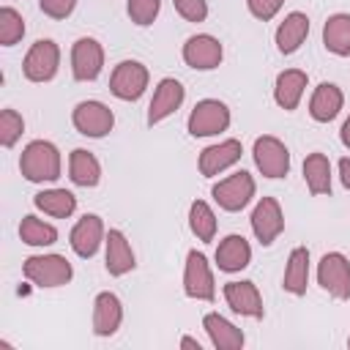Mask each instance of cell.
Returning a JSON list of instances; mask_svg holds the SVG:
<instances>
[{
	"mask_svg": "<svg viewBox=\"0 0 350 350\" xmlns=\"http://www.w3.org/2000/svg\"><path fill=\"white\" fill-rule=\"evenodd\" d=\"M172 5L186 22H205L208 16V0H172Z\"/></svg>",
	"mask_w": 350,
	"mask_h": 350,
	"instance_id": "cell-35",
	"label": "cell"
},
{
	"mask_svg": "<svg viewBox=\"0 0 350 350\" xmlns=\"http://www.w3.org/2000/svg\"><path fill=\"white\" fill-rule=\"evenodd\" d=\"M246 5H249V14H252L254 19L268 22V19H273V16L282 11L284 0H246Z\"/></svg>",
	"mask_w": 350,
	"mask_h": 350,
	"instance_id": "cell-36",
	"label": "cell"
},
{
	"mask_svg": "<svg viewBox=\"0 0 350 350\" xmlns=\"http://www.w3.org/2000/svg\"><path fill=\"white\" fill-rule=\"evenodd\" d=\"M104 238H107L104 221H101V216H96V213H85V216L71 227V232H68V243H71L74 254H79L82 260H90V257L98 252V246L104 243Z\"/></svg>",
	"mask_w": 350,
	"mask_h": 350,
	"instance_id": "cell-15",
	"label": "cell"
},
{
	"mask_svg": "<svg viewBox=\"0 0 350 350\" xmlns=\"http://www.w3.org/2000/svg\"><path fill=\"white\" fill-rule=\"evenodd\" d=\"M339 178H342V186L350 191V156L339 159Z\"/></svg>",
	"mask_w": 350,
	"mask_h": 350,
	"instance_id": "cell-38",
	"label": "cell"
},
{
	"mask_svg": "<svg viewBox=\"0 0 350 350\" xmlns=\"http://www.w3.org/2000/svg\"><path fill=\"white\" fill-rule=\"evenodd\" d=\"M317 284L336 301L350 298V260L342 252H328L317 262Z\"/></svg>",
	"mask_w": 350,
	"mask_h": 350,
	"instance_id": "cell-7",
	"label": "cell"
},
{
	"mask_svg": "<svg viewBox=\"0 0 350 350\" xmlns=\"http://www.w3.org/2000/svg\"><path fill=\"white\" fill-rule=\"evenodd\" d=\"M68 178H71V183H77L82 189L98 186V180H101L98 159L90 150H85V148H74L71 156H68Z\"/></svg>",
	"mask_w": 350,
	"mask_h": 350,
	"instance_id": "cell-25",
	"label": "cell"
},
{
	"mask_svg": "<svg viewBox=\"0 0 350 350\" xmlns=\"http://www.w3.org/2000/svg\"><path fill=\"white\" fill-rule=\"evenodd\" d=\"M33 205L38 211H44L46 216H55V219H66L77 211V197L68 191V189H44L33 197Z\"/></svg>",
	"mask_w": 350,
	"mask_h": 350,
	"instance_id": "cell-29",
	"label": "cell"
},
{
	"mask_svg": "<svg viewBox=\"0 0 350 350\" xmlns=\"http://www.w3.org/2000/svg\"><path fill=\"white\" fill-rule=\"evenodd\" d=\"M252 232L262 246H271L279 232L284 230V213L276 197H260L254 211H252Z\"/></svg>",
	"mask_w": 350,
	"mask_h": 350,
	"instance_id": "cell-11",
	"label": "cell"
},
{
	"mask_svg": "<svg viewBox=\"0 0 350 350\" xmlns=\"http://www.w3.org/2000/svg\"><path fill=\"white\" fill-rule=\"evenodd\" d=\"M323 46L336 55L347 57L350 55V14H334L323 25Z\"/></svg>",
	"mask_w": 350,
	"mask_h": 350,
	"instance_id": "cell-27",
	"label": "cell"
},
{
	"mask_svg": "<svg viewBox=\"0 0 350 350\" xmlns=\"http://www.w3.org/2000/svg\"><path fill=\"white\" fill-rule=\"evenodd\" d=\"M202 328H205L211 345L219 347V350H241L243 342H246L243 331L238 325H232L227 317H221L219 312H208L202 317Z\"/></svg>",
	"mask_w": 350,
	"mask_h": 350,
	"instance_id": "cell-22",
	"label": "cell"
},
{
	"mask_svg": "<svg viewBox=\"0 0 350 350\" xmlns=\"http://www.w3.org/2000/svg\"><path fill=\"white\" fill-rule=\"evenodd\" d=\"M252 156H254L257 170L265 178H284L290 172V150L279 137H271V134L257 137Z\"/></svg>",
	"mask_w": 350,
	"mask_h": 350,
	"instance_id": "cell-9",
	"label": "cell"
},
{
	"mask_svg": "<svg viewBox=\"0 0 350 350\" xmlns=\"http://www.w3.org/2000/svg\"><path fill=\"white\" fill-rule=\"evenodd\" d=\"M347 347H350V336H347Z\"/></svg>",
	"mask_w": 350,
	"mask_h": 350,
	"instance_id": "cell-41",
	"label": "cell"
},
{
	"mask_svg": "<svg viewBox=\"0 0 350 350\" xmlns=\"http://www.w3.org/2000/svg\"><path fill=\"white\" fill-rule=\"evenodd\" d=\"M60 170H63V159H60V150L55 148V142L33 139L25 145V150L19 156V172L30 183H52L60 178Z\"/></svg>",
	"mask_w": 350,
	"mask_h": 350,
	"instance_id": "cell-1",
	"label": "cell"
},
{
	"mask_svg": "<svg viewBox=\"0 0 350 350\" xmlns=\"http://www.w3.org/2000/svg\"><path fill=\"white\" fill-rule=\"evenodd\" d=\"M342 104H345V96L339 90V85L334 82H320L309 98V115L312 120L317 123H331L339 112H342Z\"/></svg>",
	"mask_w": 350,
	"mask_h": 350,
	"instance_id": "cell-24",
	"label": "cell"
},
{
	"mask_svg": "<svg viewBox=\"0 0 350 350\" xmlns=\"http://www.w3.org/2000/svg\"><path fill=\"white\" fill-rule=\"evenodd\" d=\"M249 262H252V246H249V241L243 235L232 232V235L219 241V246H216V265H219V271L238 273Z\"/></svg>",
	"mask_w": 350,
	"mask_h": 350,
	"instance_id": "cell-21",
	"label": "cell"
},
{
	"mask_svg": "<svg viewBox=\"0 0 350 350\" xmlns=\"http://www.w3.org/2000/svg\"><path fill=\"white\" fill-rule=\"evenodd\" d=\"M71 123H74V129H77L82 137L101 139V137H107V134L112 131L115 115H112V109H109L107 104L90 98V101H79V104L74 107Z\"/></svg>",
	"mask_w": 350,
	"mask_h": 350,
	"instance_id": "cell-8",
	"label": "cell"
},
{
	"mask_svg": "<svg viewBox=\"0 0 350 350\" xmlns=\"http://www.w3.org/2000/svg\"><path fill=\"white\" fill-rule=\"evenodd\" d=\"M189 227L197 235V241L211 243L216 235V213L205 200H194L189 205Z\"/></svg>",
	"mask_w": 350,
	"mask_h": 350,
	"instance_id": "cell-30",
	"label": "cell"
},
{
	"mask_svg": "<svg viewBox=\"0 0 350 350\" xmlns=\"http://www.w3.org/2000/svg\"><path fill=\"white\" fill-rule=\"evenodd\" d=\"M282 287L290 295H304L306 293V287H309V249L306 246H295L290 252Z\"/></svg>",
	"mask_w": 350,
	"mask_h": 350,
	"instance_id": "cell-26",
	"label": "cell"
},
{
	"mask_svg": "<svg viewBox=\"0 0 350 350\" xmlns=\"http://www.w3.org/2000/svg\"><path fill=\"white\" fill-rule=\"evenodd\" d=\"M104 68V46L85 36V38H77L74 46H71V74L77 82H93Z\"/></svg>",
	"mask_w": 350,
	"mask_h": 350,
	"instance_id": "cell-12",
	"label": "cell"
},
{
	"mask_svg": "<svg viewBox=\"0 0 350 350\" xmlns=\"http://www.w3.org/2000/svg\"><path fill=\"white\" fill-rule=\"evenodd\" d=\"M148 66L139 60H120L109 74V90L120 101H137L148 88Z\"/></svg>",
	"mask_w": 350,
	"mask_h": 350,
	"instance_id": "cell-6",
	"label": "cell"
},
{
	"mask_svg": "<svg viewBox=\"0 0 350 350\" xmlns=\"http://www.w3.org/2000/svg\"><path fill=\"white\" fill-rule=\"evenodd\" d=\"M38 8H41L49 19H66V16H71V11L77 8V0H38Z\"/></svg>",
	"mask_w": 350,
	"mask_h": 350,
	"instance_id": "cell-37",
	"label": "cell"
},
{
	"mask_svg": "<svg viewBox=\"0 0 350 350\" xmlns=\"http://www.w3.org/2000/svg\"><path fill=\"white\" fill-rule=\"evenodd\" d=\"M224 57V49L219 44L216 36L211 33H197V36H189L186 44H183V63L189 68H197V71H211L221 63Z\"/></svg>",
	"mask_w": 350,
	"mask_h": 350,
	"instance_id": "cell-13",
	"label": "cell"
},
{
	"mask_svg": "<svg viewBox=\"0 0 350 350\" xmlns=\"http://www.w3.org/2000/svg\"><path fill=\"white\" fill-rule=\"evenodd\" d=\"M57 68H60V46L52 38H38L22 60V74L30 82H49L55 79Z\"/></svg>",
	"mask_w": 350,
	"mask_h": 350,
	"instance_id": "cell-5",
	"label": "cell"
},
{
	"mask_svg": "<svg viewBox=\"0 0 350 350\" xmlns=\"http://www.w3.org/2000/svg\"><path fill=\"white\" fill-rule=\"evenodd\" d=\"M123 323V304L115 293L104 290L93 298V334L112 336Z\"/></svg>",
	"mask_w": 350,
	"mask_h": 350,
	"instance_id": "cell-18",
	"label": "cell"
},
{
	"mask_svg": "<svg viewBox=\"0 0 350 350\" xmlns=\"http://www.w3.org/2000/svg\"><path fill=\"white\" fill-rule=\"evenodd\" d=\"M230 120H232L230 118V107L224 101H219V98H202L189 112L186 129H189L191 137H213V134L227 131Z\"/></svg>",
	"mask_w": 350,
	"mask_h": 350,
	"instance_id": "cell-3",
	"label": "cell"
},
{
	"mask_svg": "<svg viewBox=\"0 0 350 350\" xmlns=\"http://www.w3.org/2000/svg\"><path fill=\"white\" fill-rule=\"evenodd\" d=\"M22 131H25L22 115H19L16 109L5 107V109L0 112V145H3V148H14L16 139L22 137Z\"/></svg>",
	"mask_w": 350,
	"mask_h": 350,
	"instance_id": "cell-33",
	"label": "cell"
},
{
	"mask_svg": "<svg viewBox=\"0 0 350 350\" xmlns=\"http://www.w3.org/2000/svg\"><path fill=\"white\" fill-rule=\"evenodd\" d=\"M22 273L36 287H63L71 282L74 268L63 254H33L22 262Z\"/></svg>",
	"mask_w": 350,
	"mask_h": 350,
	"instance_id": "cell-2",
	"label": "cell"
},
{
	"mask_svg": "<svg viewBox=\"0 0 350 350\" xmlns=\"http://www.w3.org/2000/svg\"><path fill=\"white\" fill-rule=\"evenodd\" d=\"M304 180L312 194H331V161L325 153L314 150L304 159Z\"/></svg>",
	"mask_w": 350,
	"mask_h": 350,
	"instance_id": "cell-28",
	"label": "cell"
},
{
	"mask_svg": "<svg viewBox=\"0 0 350 350\" xmlns=\"http://www.w3.org/2000/svg\"><path fill=\"white\" fill-rule=\"evenodd\" d=\"M126 11H129V16H131L134 25L148 27V25L156 22V16L161 11V0H129L126 3Z\"/></svg>",
	"mask_w": 350,
	"mask_h": 350,
	"instance_id": "cell-34",
	"label": "cell"
},
{
	"mask_svg": "<svg viewBox=\"0 0 350 350\" xmlns=\"http://www.w3.org/2000/svg\"><path fill=\"white\" fill-rule=\"evenodd\" d=\"M183 293L189 298L197 301H213L216 298V282H213V271L205 260L202 252L191 249L186 254V268H183Z\"/></svg>",
	"mask_w": 350,
	"mask_h": 350,
	"instance_id": "cell-10",
	"label": "cell"
},
{
	"mask_svg": "<svg viewBox=\"0 0 350 350\" xmlns=\"http://www.w3.org/2000/svg\"><path fill=\"white\" fill-rule=\"evenodd\" d=\"M339 139H342V145H345V148H350V115H347V120L342 123V131H339Z\"/></svg>",
	"mask_w": 350,
	"mask_h": 350,
	"instance_id": "cell-39",
	"label": "cell"
},
{
	"mask_svg": "<svg viewBox=\"0 0 350 350\" xmlns=\"http://www.w3.org/2000/svg\"><path fill=\"white\" fill-rule=\"evenodd\" d=\"M306 85H309L306 71H301V68H284V71H279V77L273 82V98H276V104L284 112H293L301 104Z\"/></svg>",
	"mask_w": 350,
	"mask_h": 350,
	"instance_id": "cell-20",
	"label": "cell"
},
{
	"mask_svg": "<svg viewBox=\"0 0 350 350\" xmlns=\"http://www.w3.org/2000/svg\"><path fill=\"white\" fill-rule=\"evenodd\" d=\"M19 238L27 246H52L57 241V230L49 221L30 213V216H22V221H19Z\"/></svg>",
	"mask_w": 350,
	"mask_h": 350,
	"instance_id": "cell-31",
	"label": "cell"
},
{
	"mask_svg": "<svg viewBox=\"0 0 350 350\" xmlns=\"http://www.w3.org/2000/svg\"><path fill=\"white\" fill-rule=\"evenodd\" d=\"M224 301H227V306L235 312V314H241V317H254V320H260L262 314H265V309H262V295H260V290H257V284L254 282H227L224 284Z\"/></svg>",
	"mask_w": 350,
	"mask_h": 350,
	"instance_id": "cell-17",
	"label": "cell"
},
{
	"mask_svg": "<svg viewBox=\"0 0 350 350\" xmlns=\"http://www.w3.org/2000/svg\"><path fill=\"white\" fill-rule=\"evenodd\" d=\"M134 252L131 243L126 241V235L120 230H109L104 238V268L109 276H126L129 271H134Z\"/></svg>",
	"mask_w": 350,
	"mask_h": 350,
	"instance_id": "cell-19",
	"label": "cell"
},
{
	"mask_svg": "<svg viewBox=\"0 0 350 350\" xmlns=\"http://www.w3.org/2000/svg\"><path fill=\"white\" fill-rule=\"evenodd\" d=\"M25 36V19L16 8L3 5L0 8V44L3 46H14L16 41H22Z\"/></svg>",
	"mask_w": 350,
	"mask_h": 350,
	"instance_id": "cell-32",
	"label": "cell"
},
{
	"mask_svg": "<svg viewBox=\"0 0 350 350\" xmlns=\"http://www.w3.org/2000/svg\"><path fill=\"white\" fill-rule=\"evenodd\" d=\"M180 347H189V350H202V345H200L194 336H180Z\"/></svg>",
	"mask_w": 350,
	"mask_h": 350,
	"instance_id": "cell-40",
	"label": "cell"
},
{
	"mask_svg": "<svg viewBox=\"0 0 350 350\" xmlns=\"http://www.w3.org/2000/svg\"><path fill=\"white\" fill-rule=\"evenodd\" d=\"M254 189H257V186H254V178H252L246 170H238V172L221 178L219 183H213L211 197L216 200V205H219L221 211L235 213V211H243V208L252 202Z\"/></svg>",
	"mask_w": 350,
	"mask_h": 350,
	"instance_id": "cell-4",
	"label": "cell"
},
{
	"mask_svg": "<svg viewBox=\"0 0 350 350\" xmlns=\"http://www.w3.org/2000/svg\"><path fill=\"white\" fill-rule=\"evenodd\" d=\"M241 156H243V145H241L238 139H221V142H216V145H208V148L200 153L197 167H200V172H202L205 178H216L219 172H224V170H230L232 164H238Z\"/></svg>",
	"mask_w": 350,
	"mask_h": 350,
	"instance_id": "cell-16",
	"label": "cell"
},
{
	"mask_svg": "<svg viewBox=\"0 0 350 350\" xmlns=\"http://www.w3.org/2000/svg\"><path fill=\"white\" fill-rule=\"evenodd\" d=\"M183 98H186V88H183L175 77H164V79L156 85L153 98H150V104H148V126H156V123H161L164 118H170L175 109H180Z\"/></svg>",
	"mask_w": 350,
	"mask_h": 350,
	"instance_id": "cell-14",
	"label": "cell"
},
{
	"mask_svg": "<svg viewBox=\"0 0 350 350\" xmlns=\"http://www.w3.org/2000/svg\"><path fill=\"white\" fill-rule=\"evenodd\" d=\"M306 36H309V16L304 11H293L276 27V36H273L276 38V49L282 55H293V52L301 49V44L306 41Z\"/></svg>",
	"mask_w": 350,
	"mask_h": 350,
	"instance_id": "cell-23",
	"label": "cell"
}]
</instances>
